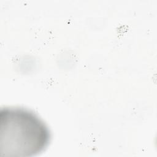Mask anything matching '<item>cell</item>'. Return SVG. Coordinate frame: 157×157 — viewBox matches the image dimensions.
Listing matches in <instances>:
<instances>
[{
    "label": "cell",
    "mask_w": 157,
    "mask_h": 157,
    "mask_svg": "<svg viewBox=\"0 0 157 157\" xmlns=\"http://www.w3.org/2000/svg\"><path fill=\"white\" fill-rule=\"evenodd\" d=\"M50 132L34 112L23 108L5 107L0 112L1 156H31L44 151Z\"/></svg>",
    "instance_id": "6da1fadb"
}]
</instances>
